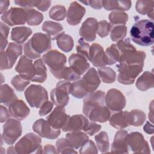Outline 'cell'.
Instances as JSON below:
<instances>
[{"instance_id": "25", "label": "cell", "mask_w": 154, "mask_h": 154, "mask_svg": "<svg viewBox=\"0 0 154 154\" xmlns=\"http://www.w3.org/2000/svg\"><path fill=\"white\" fill-rule=\"evenodd\" d=\"M109 124L114 128L122 129L130 125L129 112L119 111L112 114L109 119Z\"/></svg>"}, {"instance_id": "31", "label": "cell", "mask_w": 154, "mask_h": 154, "mask_svg": "<svg viewBox=\"0 0 154 154\" xmlns=\"http://www.w3.org/2000/svg\"><path fill=\"white\" fill-rule=\"evenodd\" d=\"M0 102L6 106L10 105L13 102L17 100V97L13 89L8 84L2 85L1 87Z\"/></svg>"}, {"instance_id": "9", "label": "cell", "mask_w": 154, "mask_h": 154, "mask_svg": "<svg viewBox=\"0 0 154 154\" xmlns=\"http://www.w3.org/2000/svg\"><path fill=\"white\" fill-rule=\"evenodd\" d=\"M22 53V46L20 44L10 43L5 51H1V70L11 69Z\"/></svg>"}, {"instance_id": "53", "label": "cell", "mask_w": 154, "mask_h": 154, "mask_svg": "<svg viewBox=\"0 0 154 154\" xmlns=\"http://www.w3.org/2000/svg\"><path fill=\"white\" fill-rule=\"evenodd\" d=\"M0 120L1 123H4L6 122L10 117V112L3 105L0 106Z\"/></svg>"}, {"instance_id": "11", "label": "cell", "mask_w": 154, "mask_h": 154, "mask_svg": "<svg viewBox=\"0 0 154 154\" xmlns=\"http://www.w3.org/2000/svg\"><path fill=\"white\" fill-rule=\"evenodd\" d=\"M128 149L136 153H150V149L149 144L145 140L143 135L138 132H133L127 135Z\"/></svg>"}, {"instance_id": "10", "label": "cell", "mask_w": 154, "mask_h": 154, "mask_svg": "<svg viewBox=\"0 0 154 154\" xmlns=\"http://www.w3.org/2000/svg\"><path fill=\"white\" fill-rule=\"evenodd\" d=\"M22 128L19 120L9 118L3 125L2 139L5 143L11 145L22 135Z\"/></svg>"}, {"instance_id": "57", "label": "cell", "mask_w": 154, "mask_h": 154, "mask_svg": "<svg viewBox=\"0 0 154 154\" xmlns=\"http://www.w3.org/2000/svg\"><path fill=\"white\" fill-rule=\"evenodd\" d=\"M10 5L9 1H0V13L3 14L7 11V8Z\"/></svg>"}, {"instance_id": "59", "label": "cell", "mask_w": 154, "mask_h": 154, "mask_svg": "<svg viewBox=\"0 0 154 154\" xmlns=\"http://www.w3.org/2000/svg\"><path fill=\"white\" fill-rule=\"evenodd\" d=\"M150 112L149 113V119H150V120L151 122H153V100L152 101L151 103H150Z\"/></svg>"}, {"instance_id": "23", "label": "cell", "mask_w": 154, "mask_h": 154, "mask_svg": "<svg viewBox=\"0 0 154 154\" xmlns=\"http://www.w3.org/2000/svg\"><path fill=\"white\" fill-rule=\"evenodd\" d=\"M69 63L72 70L79 76L82 75L90 67L87 59L78 54H73L69 58Z\"/></svg>"}, {"instance_id": "58", "label": "cell", "mask_w": 154, "mask_h": 154, "mask_svg": "<svg viewBox=\"0 0 154 154\" xmlns=\"http://www.w3.org/2000/svg\"><path fill=\"white\" fill-rule=\"evenodd\" d=\"M144 131L149 134H153V126L149 122H147L143 128Z\"/></svg>"}, {"instance_id": "50", "label": "cell", "mask_w": 154, "mask_h": 154, "mask_svg": "<svg viewBox=\"0 0 154 154\" xmlns=\"http://www.w3.org/2000/svg\"><path fill=\"white\" fill-rule=\"evenodd\" d=\"M101 125L91 121V122H88V124L85 126L83 130L86 134L93 136L98 132L101 129Z\"/></svg>"}, {"instance_id": "40", "label": "cell", "mask_w": 154, "mask_h": 154, "mask_svg": "<svg viewBox=\"0 0 154 154\" xmlns=\"http://www.w3.org/2000/svg\"><path fill=\"white\" fill-rule=\"evenodd\" d=\"M146 116L145 113L140 109H133L129 112L130 125L140 126L146 121Z\"/></svg>"}, {"instance_id": "28", "label": "cell", "mask_w": 154, "mask_h": 154, "mask_svg": "<svg viewBox=\"0 0 154 154\" xmlns=\"http://www.w3.org/2000/svg\"><path fill=\"white\" fill-rule=\"evenodd\" d=\"M52 40H56L58 47L65 52L71 51L74 46L73 38L70 35L66 34L64 31L58 34Z\"/></svg>"}, {"instance_id": "43", "label": "cell", "mask_w": 154, "mask_h": 154, "mask_svg": "<svg viewBox=\"0 0 154 154\" xmlns=\"http://www.w3.org/2000/svg\"><path fill=\"white\" fill-rule=\"evenodd\" d=\"M49 17L53 20L61 21L64 19L66 14V8L61 5H56L50 10Z\"/></svg>"}, {"instance_id": "1", "label": "cell", "mask_w": 154, "mask_h": 154, "mask_svg": "<svg viewBox=\"0 0 154 154\" xmlns=\"http://www.w3.org/2000/svg\"><path fill=\"white\" fill-rule=\"evenodd\" d=\"M105 93L103 91H94L84 99L83 113L92 122L104 123L110 117V111L105 104Z\"/></svg>"}, {"instance_id": "36", "label": "cell", "mask_w": 154, "mask_h": 154, "mask_svg": "<svg viewBox=\"0 0 154 154\" xmlns=\"http://www.w3.org/2000/svg\"><path fill=\"white\" fill-rule=\"evenodd\" d=\"M128 15L124 11L116 10L109 14L108 19L111 26L115 25H125L128 20Z\"/></svg>"}, {"instance_id": "38", "label": "cell", "mask_w": 154, "mask_h": 154, "mask_svg": "<svg viewBox=\"0 0 154 154\" xmlns=\"http://www.w3.org/2000/svg\"><path fill=\"white\" fill-rule=\"evenodd\" d=\"M96 145L100 152H108L109 149V142L108 134L105 131H102L94 137Z\"/></svg>"}, {"instance_id": "34", "label": "cell", "mask_w": 154, "mask_h": 154, "mask_svg": "<svg viewBox=\"0 0 154 154\" xmlns=\"http://www.w3.org/2000/svg\"><path fill=\"white\" fill-rule=\"evenodd\" d=\"M153 1H144L140 0L136 2L135 9L137 11L142 15L147 14L148 17L153 19Z\"/></svg>"}, {"instance_id": "46", "label": "cell", "mask_w": 154, "mask_h": 154, "mask_svg": "<svg viewBox=\"0 0 154 154\" xmlns=\"http://www.w3.org/2000/svg\"><path fill=\"white\" fill-rule=\"evenodd\" d=\"M90 47V46L89 44L85 42L82 38H81L78 40V45L76 46V51L78 54L82 55L87 60H88Z\"/></svg>"}, {"instance_id": "22", "label": "cell", "mask_w": 154, "mask_h": 154, "mask_svg": "<svg viewBox=\"0 0 154 154\" xmlns=\"http://www.w3.org/2000/svg\"><path fill=\"white\" fill-rule=\"evenodd\" d=\"M128 132L125 130L117 131L114 136V141L111 145V153H128L127 144V135Z\"/></svg>"}, {"instance_id": "17", "label": "cell", "mask_w": 154, "mask_h": 154, "mask_svg": "<svg viewBox=\"0 0 154 154\" xmlns=\"http://www.w3.org/2000/svg\"><path fill=\"white\" fill-rule=\"evenodd\" d=\"M19 75L28 81H32L35 76V67L31 59L22 55L15 67Z\"/></svg>"}, {"instance_id": "15", "label": "cell", "mask_w": 154, "mask_h": 154, "mask_svg": "<svg viewBox=\"0 0 154 154\" xmlns=\"http://www.w3.org/2000/svg\"><path fill=\"white\" fill-rule=\"evenodd\" d=\"M33 131L39 136L48 139H56L60 134V129L52 128L48 121L40 119L36 120L32 125Z\"/></svg>"}, {"instance_id": "8", "label": "cell", "mask_w": 154, "mask_h": 154, "mask_svg": "<svg viewBox=\"0 0 154 154\" xmlns=\"http://www.w3.org/2000/svg\"><path fill=\"white\" fill-rule=\"evenodd\" d=\"M144 65H127L118 64L117 65L119 75L118 81L124 85H131L135 79L143 71Z\"/></svg>"}, {"instance_id": "45", "label": "cell", "mask_w": 154, "mask_h": 154, "mask_svg": "<svg viewBox=\"0 0 154 154\" xmlns=\"http://www.w3.org/2000/svg\"><path fill=\"white\" fill-rule=\"evenodd\" d=\"M29 83V81L25 79L19 75L14 76L11 80V84L18 91H23Z\"/></svg>"}, {"instance_id": "24", "label": "cell", "mask_w": 154, "mask_h": 154, "mask_svg": "<svg viewBox=\"0 0 154 154\" xmlns=\"http://www.w3.org/2000/svg\"><path fill=\"white\" fill-rule=\"evenodd\" d=\"M8 111L11 116L19 120L26 119L30 112L29 108L21 99H17L9 105Z\"/></svg>"}, {"instance_id": "60", "label": "cell", "mask_w": 154, "mask_h": 154, "mask_svg": "<svg viewBox=\"0 0 154 154\" xmlns=\"http://www.w3.org/2000/svg\"><path fill=\"white\" fill-rule=\"evenodd\" d=\"M7 153H16V152L15 150V148L13 146H11L8 149Z\"/></svg>"}, {"instance_id": "12", "label": "cell", "mask_w": 154, "mask_h": 154, "mask_svg": "<svg viewBox=\"0 0 154 154\" xmlns=\"http://www.w3.org/2000/svg\"><path fill=\"white\" fill-rule=\"evenodd\" d=\"M105 104L112 112H117L123 109L126 104L124 94L116 88L109 89L105 95Z\"/></svg>"}, {"instance_id": "16", "label": "cell", "mask_w": 154, "mask_h": 154, "mask_svg": "<svg viewBox=\"0 0 154 154\" xmlns=\"http://www.w3.org/2000/svg\"><path fill=\"white\" fill-rule=\"evenodd\" d=\"M88 60L96 67H103L108 65V58L103 47L96 43L90 47Z\"/></svg>"}, {"instance_id": "30", "label": "cell", "mask_w": 154, "mask_h": 154, "mask_svg": "<svg viewBox=\"0 0 154 154\" xmlns=\"http://www.w3.org/2000/svg\"><path fill=\"white\" fill-rule=\"evenodd\" d=\"M66 137L75 149L81 147L88 140V137L87 134L80 131L70 132L66 134Z\"/></svg>"}, {"instance_id": "19", "label": "cell", "mask_w": 154, "mask_h": 154, "mask_svg": "<svg viewBox=\"0 0 154 154\" xmlns=\"http://www.w3.org/2000/svg\"><path fill=\"white\" fill-rule=\"evenodd\" d=\"M69 115L66 113V110L63 106H57L52 112L46 117L49 125L55 129H60L65 125Z\"/></svg>"}, {"instance_id": "3", "label": "cell", "mask_w": 154, "mask_h": 154, "mask_svg": "<svg viewBox=\"0 0 154 154\" xmlns=\"http://www.w3.org/2000/svg\"><path fill=\"white\" fill-rule=\"evenodd\" d=\"M153 29V22L152 20L142 19L136 22L130 31L132 40L142 46L152 45L154 40Z\"/></svg>"}, {"instance_id": "7", "label": "cell", "mask_w": 154, "mask_h": 154, "mask_svg": "<svg viewBox=\"0 0 154 154\" xmlns=\"http://www.w3.org/2000/svg\"><path fill=\"white\" fill-rule=\"evenodd\" d=\"M72 83L69 81H61L57 84L56 87L51 91V99L57 106H66L69 101Z\"/></svg>"}, {"instance_id": "6", "label": "cell", "mask_w": 154, "mask_h": 154, "mask_svg": "<svg viewBox=\"0 0 154 154\" xmlns=\"http://www.w3.org/2000/svg\"><path fill=\"white\" fill-rule=\"evenodd\" d=\"M25 96L28 104L32 108H38L47 100V90L42 85L32 84L25 91Z\"/></svg>"}, {"instance_id": "20", "label": "cell", "mask_w": 154, "mask_h": 154, "mask_svg": "<svg viewBox=\"0 0 154 154\" xmlns=\"http://www.w3.org/2000/svg\"><path fill=\"white\" fill-rule=\"evenodd\" d=\"M85 13V8L77 1L70 3L67 13V22L72 26L78 25Z\"/></svg>"}, {"instance_id": "54", "label": "cell", "mask_w": 154, "mask_h": 154, "mask_svg": "<svg viewBox=\"0 0 154 154\" xmlns=\"http://www.w3.org/2000/svg\"><path fill=\"white\" fill-rule=\"evenodd\" d=\"M51 1H40V2L36 8L42 11H46L51 6Z\"/></svg>"}, {"instance_id": "18", "label": "cell", "mask_w": 154, "mask_h": 154, "mask_svg": "<svg viewBox=\"0 0 154 154\" xmlns=\"http://www.w3.org/2000/svg\"><path fill=\"white\" fill-rule=\"evenodd\" d=\"M98 22L94 17L87 18L82 24L79 29V35L87 42H93L96 38Z\"/></svg>"}, {"instance_id": "42", "label": "cell", "mask_w": 154, "mask_h": 154, "mask_svg": "<svg viewBox=\"0 0 154 154\" xmlns=\"http://www.w3.org/2000/svg\"><path fill=\"white\" fill-rule=\"evenodd\" d=\"M112 27V26H111ZM127 34V26L123 25L112 26L110 38L112 42H118L124 39Z\"/></svg>"}, {"instance_id": "55", "label": "cell", "mask_w": 154, "mask_h": 154, "mask_svg": "<svg viewBox=\"0 0 154 154\" xmlns=\"http://www.w3.org/2000/svg\"><path fill=\"white\" fill-rule=\"evenodd\" d=\"M88 5H90L91 7L93 8L99 10L102 8V7H103L102 1H98V0L88 1Z\"/></svg>"}, {"instance_id": "48", "label": "cell", "mask_w": 154, "mask_h": 154, "mask_svg": "<svg viewBox=\"0 0 154 154\" xmlns=\"http://www.w3.org/2000/svg\"><path fill=\"white\" fill-rule=\"evenodd\" d=\"M1 26V51H4L8 43V35L10 28L2 22H0Z\"/></svg>"}, {"instance_id": "2", "label": "cell", "mask_w": 154, "mask_h": 154, "mask_svg": "<svg viewBox=\"0 0 154 154\" xmlns=\"http://www.w3.org/2000/svg\"><path fill=\"white\" fill-rule=\"evenodd\" d=\"M100 84V80L97 72L94 68H90L81 79L72 83L70 94L75 98L82 99L94 92Z\"/></svg>"}, {"instance_id": "29", "label": "cell", "mask_w": 154, "mask_h": 154, "mask_svg": "<svg viewBox=\"0 0 154 154\" xmlns=\"http://www.w3.org/2000/svg\"><path fill=\"white\" fill-rule=\"evenodd\" d=\"M103 8L108 10H119V11H128L132 5L131 1H102Z\"/></svg>"}, {"instance_id": "47", "label": "cell", "mask_w": 154, "mask_h": 154, "mask_svg": "<svg viewBox=\"0 0 154 154\" xmlns=\"http://www.w3.org/2000/svg\"><path fill=\"white\" fill-rule=\"evenodd\" d=\"M111 29V25L106 20H103L98 22L97 34L101 38L107 36Z\"/></svg>"}, {"instance_id": "37", "label": "cell", "mask_w": 154, "mask_h": 154, "mask_svg": "<svg viewBox=\"0 0 154 154\" xmlns=\"http://www.w3.org/2000/svg\"><path fill=\"white\" fill-rule=\"evenodd\" d=\"M26 12V23L28 25L35 26L40 24L43 19V15L39 11L29 8H25Z\"/></svg>"}, {"instance_id": "41", "label": "cell", "mask_w": 154, "mask_h": 154, "mask_svg": "<svg viewBox=\"0 0 154 154\" xmlns=\"http://www.w3.org/2000/svg\"><path fill=\"white\" fill-rule=\"evenodd\" d=\"M56 146L58 153H78L67 138H61L57 140Z\"/></svg>"}, {"instance_id": "27", "label": "cell", "mask_w": 154, "mask_h": 154, "mask_svg": "<svg viewBox=\"0 0 154 154\" xmlns=\"http://www.w3.org/2000/svg\"><path fill=\"white\" fill-rule=\"evenodd\" d=\"M135 85L137 88L145 91L154 87V76L153 72L146 71L137 80Z\"/></svg>"}, {"instance_id": "21", "label": "cell", "mask_w": 154, "mask_h": 154, "mask_svg": "<svg viewBox=\"0 0 154 154\" xmlns=\"http://www.w3.org/2000/svg\"><path fill=\"white\" fill-rule=\"evenodd\" d=\"M87 117L81 114L73 115L68 117L65 125L61 128L64 132H73L83 130L88 124Z\"/></svg>"}, {"instance_id": "39", "label": "cell", "mask_w": 154, "mask_h": 154, "mask_svg": "<svg viewBox=\"0 0 154 154\" xmlns=\"http://www.w3.org/2000/svg\"><path fill=\"white\" fill-rule=\"evenodd\" d=\"M98 73L103 82L106 84L112 83L116 81V73L109 67H103L98 69Z\"/></svg>"}, {"instance_id": "51", "label": "cell", "mask_w": 154, "mask_h": 154, "mask_svg": "<svg viewBox=\"0 0 154 154\" xmlns=\"http://www.w3.org/2000/svg\"><path fill=\"white\" fill-rule=\"evenodd\" d=\"M40 2V1H35V0H16L14 1V3L22 7L25 8H30L32 7H37L39 3Z\"/></svg>"}, {"instance_id": "52", "label": "cell", "mask_w": 154, "mask_h": 154, "mask_svg": "<svg viewBox=\"0 0 154 154\" xmlns=\"http://www.w3.org/2000/svg\"><path fill=\"white\" fill-rule=\"evenodd\" d=\"M53 103L51 101L47 100L45 102L40 108L39 115L40 116H44L48 114L52 109Z\"/></svg>"}, {"instance_id": "13", "label": "cell", "mask_w": 154, "mask_h": 154, "mask_svg": "<svg viewBox=\"0 0 154 154\" xmlns=\"http://www.w3.org/2000/svg\"><path fill=\"white\" fill-rule=\"evenodd\" d=\"M43 60L48 66L51 73L65 67L67 62L66 55L57 50L48 51L43 55Z\"/></svg>"}, {"instance_id": "35", "label": "cell", "mask_w": 154, "mask_h": 154, "mask_svg": "<svg viewBox=\"0 0 154 154\" xmlns=\"http://www.w3.org/2000/svg\"><path fill=\"white\" fill-rule=\"evenodd\" d=\"M42 28L43 31L47 33V34L52 36L51 39L61 33L63 30V27L61 23L50 20L45 21L42 25Z\"/></svg>"}, {"instance_id": "14", "label": "cell", "mask_w": 154, "mask_h": 154, "mask_svg": "<svg viewBox=\"0 0 154 154\" xmlns=\"http://www.w3.org/2000/svg\"><path fill=\"white\" fill-rule=\"evenodd\" d=\"M1 20L10 26L24 25L26 22V8L11 7L1 16Z\"/></svg>"}, {"instance_id": "4", "label": "cell", "mask_w": 154, "mask_h": 154, "mask_svg": "<svg viewBox=\"0 0 154 154\" xmlns=\"http://www.w3.org/2000/svg\"><path fill=\"white\" fill-rule=\"evenodd\" d=\"M51 37L46 34L36 32L25 43L23 51L28 58L33 60L40 58V54L51 49Z\"/></svg>"}, {"instance_id": "5", "label": "cell", "mask_w": 154, "mask_h": 154, "mask_svg": "<svg viewBox=\"0 0 154 154\" xmlns=\"http://www.w3.org/2000/svg\"><path fill=\"white\" fill-rule=\"evenodd\" d=\"M42 139L33 133L26 134L15 145L14 148L16 153H42V147L41 145Z\"/></svg>"}, {"instance_id": "26", "label": "cell", "mask_w": 154, "mask_h": 154, "mask_svg": "<svg viewBox=\"0 0 154 154\" xmlns=\"http://www.w3.org/2000/svg\"><path fill=\"white\" fill-rule=\"evenodd\" d=\"M32 30L26 26H17L11 29V38L17 43H23L31 35Z\"/></svg>"}, {"instance_id": "49", "label": "cell", "mask_w": 154, "mask_h": 154, "mask_svg": "<svg viewBox=\"0 0 154 154\" xmlns=\"http://www.w3.org/2000/svg\"><path fill=\"white\" fill-rule=\"evenodd\" d=\"M97 149L94 142L90 140H88L79 149V153L81 154L88 153H97Z\"/></svg>"}, {"instance_id": "56", "label": "cell", "mask_w": 154, "mask_h": 154, "mask_svg": "<svg viewBox=\"0 0 154 154\" xmlns=\"http://www.w3.org/2000/svg\"><path fill=\"white\" fill-rule=\"evenodd\" d=\"M42 153H58V151L56 150L55 146L48 144L44 146L42 149Z\"/></svg>"}, {"instance_id": "33", "label": "cell", "mask_w": 154, "mask_h": 154, "mask_svg": "<svg viewBox=\"0 0 154 154\" xmlns=\"http://www.w3.org/2000/svg\"><path fill=\"white\" fill-rule=\"evenodd\" d=\"M57 79H64L66 81H76L80 79L81 76L77 75L70 67L65 66L62 69L51 73Z\"/></svg>"}, {"instance_id": "32", "label": "cell", "mask_w": 154, "mask_h": 154, "mask_svg": "<svg viewBox=\"0 0 154 154\" xmlns=\"http://www.w3.org/2000/svg\"><path fill=\"white\" fill-rule=\"evenodd\" d=\"M35 67V76L32 80L33 82H43L47 78V69L45 62L42 58H38L34 62Z\"/></svg>"}, {"instance_id": "44", "label": "cell", "mask_w": 154, "mask_h": 154, "mask_svg": "<svg viewBox=\"0 0 154 154\" xmlns=\"http://www.w3.org/2000/svg\"><path fill=\"white\" fill-rule=\"evenodd\" d=\"M105 54L108 58V65H112L119 61L120 53L116 44H112L109 46L106 49Z\"/></svg>"}]
</instances>
